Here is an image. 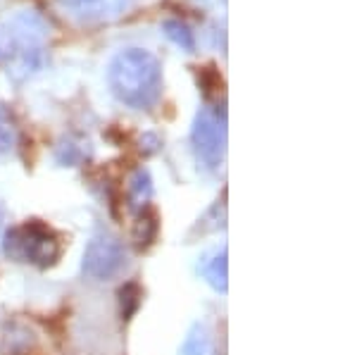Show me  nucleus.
Instances as JSON below:
<instances>
[{
    "label": "nucleus",
    "instance_id": "nucleus-3",
    "mask_svg": "<svg viewBox=\"0 0 357 355\" xmlns=\"http://www.w3.org/2000/svg\"><path fill=\"white\" fill-rule=\"evenodd\" d=\"M126 267V248L110 232H98L86 243L82 270L93 282H110Z\"/></svg>",
    "mask_w": 357,
    "mask_h": 355
},
{
    "label": "nucleus",
    "instance_id": "nucleus-13",
    "mask_svg": "<svg viewBox=\"0 0 357 355\" xmlns=\"http://www.w3.org/2000/svg\"><path fill=\"white\" fill-rule=\"evenodd\" d=\"M15 141H17L15 129L10 127V122H3V119H0V158L8 156V153L13 151Z\"/></svg>",
    "mask_w": 357,
    "mask_h": 355
},
{
    "label": "nucleus",
    "instance_id": "nucleus-1",
    "mask_svg": "<svg viewBox=\"0 0 357 355\" xmlns=\"http://www.w3.org/2000/svg\"><path fill=\"white\" fill-rule=\"evenodd\" d=\"M107 86L131 110H153L162 96V65L151 50L124 48L110 60Z\"/></svg>",
    "mask_w": 357,
    "mask_h": 355
},
{
    "label": "nucleus",
    "instance_id": "nucleus-15",
    "mask_svg": "<svg viewBox=\"0 0 357 355\" xmlns=\"http://www.w3.org/2000/svg\"><path fill=\"white\" fill-rule=\"evenodd\" d=\"M3 222H5V213H3V208H0V234H3Z\"/></svg>",
    "mask_w": 357,
    "mask_h": 355
},
{
    "label": "nucleus",
    "instance_id": "nucleus-8",
    "mask_svg": "<svg viewBox=\"0 0 357 355\" xmlns=\"http://www.w3.org/2000/svg\"><path fill=\"white\" fill-rule=\"evenodd\" d=\"M162 31L172 43H176L181 50L193 53L195 50V33L191 31V27L181 20H165L162 22Z\"/></svg>",
    "mask_w": 357,
    "mask_h": 355
},
{
    "label": "nucleus",
    "instance_id": "nucleus-11",
    "mask_svg": "<svg viewBox=\"0 0 357 355\" xmlns=\"http://www.w3.org/2000/svg\"><path fill=\"white\" fill-rule=\"evenodd\" d=\"M141 299H143V291L136 282H126L122 289H119V303H122L124 319H131V315L141 308Z\"/></svg>",
    "mask_w": 357,
    "mask_h": 355
},
{
    "label": "nucleus",
    "instance_id": "nucleus-10",
    "mask_svg": "<svg viewBox=\"0 0 357 355\" xmlns=\"http://www.w3.org/2000/svg\"><path fill=\"white\" fill-rule=\"evenodd\" d=\"M158 232H160V220H158V213L153 208H143L141 217H138V225H136V243L138 248H148L155 239H158Z\"/></svg>",
    "mask_w": 357,
    "mask_h": 355
},
{
    "label": "nucleus",
    "instance_id": "nucleus-2",
    "mask_svg": "<svg viewBox=\"0 0 357 355\" xmlns=\"http://www.w3.org/2000/svg\"><path fill=\"white\" fill-rule=\"evenodd\" d=\"M3 250L10 260L26 262L36 267H50L60 260L62 243L48 225L29 220L24 225L13 227L3 239Z\"/></svg>",
    "mask_w": 357,
    "mask_h": 355
},
{
    "label": "nucleus",
    "instance_id": "nucleus-9",
    "mask_svg": "<svg viewBox=\"0 0 357 355\" xmlns=\"http://www.w3.org/2000/svg\"><path fill=\"white\" fill-rule=\"evenodd\" d=\"M181 355H212V336L205 324H193L181 346Z\"/></svg>",
    "mask_w": 357,
    "mask_h": 355
},
{
    "label": "nucleus",
    "instance_id": "nucleus-6",
    "mask_svg": "<svg viewBox=\"0 0 357 355\" xmlns=\"http://www.w3.org/2000/svg\"><path fill=\"white\" fill-rule=\"evenodd\" d=\"M198 270L203 279L220 294L229 291V262H227V248H212L200 257Z\"/></svg>",
    "mask_w": 357,
    "mask_h": 355
},
{
    "label": "nucleus",
    "instance_id": "nucleus-7",
    "mask_svg": "<svg viewBox=\"0 0 357 355\" xmlns=\"http://www.w3.org/2000/svg\"><path fill=\"white\" fill-rule=\"evenodd\" d=\"M153 198V179L148 169H136L129 181V200L134 208H146L148 200Z\"/></svg>",
    "mask_w": 357,
    "mask_h": 355
},
{
    "label": "nucleus",
    "instance_id": "nucleus-12",
    "mask_svg": "<svg viewBox=\"0 0 357 355\" xmlns=\"http://www.w3.org/2000/svg\"><path fill=\"white\" fill-rule=\"evenodd\" d=\"M86 156H89V148H84L82 143H62L57 148V163L60 165H79L84 163Z\"/></svg>",
    "mask_w": 357,
    "mask_h": 355
},
{
    "label": "nucleus",
    "instance_id": "nucleus-14",
    "mask_svg": "<svg viewBox=\"0 0 357 355\" xmlns=\"http://www.w3.org/2000/svg\"><path fill=\"white\" fill-rule=\"evenodd\" d=\"M162 141L158 139V134H143L141 136V153L143 156H153V153L160 151Z\"/></svg>",
    "mask_w": 357,
    "mask_h": 355
},
{
    "label": "nucleus",
    "instance_id": "nucleus-5",
    "mask_svg": "<svg viewBox=\"0 0 357 355\" xmlns=\"http://www.w3.org/2000/svg\"><path fill=\"white\" fill-rule=\"evenodd\" d=\"M60 5L84 24H100L122 17L131 8V0H60Z\"/></svg>",
    "mask_w": 357,
    "mask_h": 355
},
{
    "label": "nucleus",
    "instance_id": "nucleus-4",
    "mask_svg": "<svg viewBox=\"0 0 357 355\" xmlns=\"http://www.w3.org/2000/svg\"><path fill=\"white\" fill-rule=\"evenodd\" d=\"M191 143L195 158L207 169L220 167L224 163V153H227V119H224V114L220 117V112L203 107L193 119Z\"/></svg>",
    "mask_w": 357,
    "mask_h": 355
}]
</instances>
